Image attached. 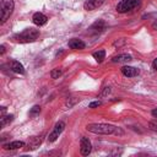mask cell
<instances>
[{"label":"cell","mask_w":157,"mask_h":157,"mask_svg":"<svg viewBox=\"0 0 157 157\" xmlns=\"http://www.w3.org/2000/svg\"><path fill=\"white\" fill-rule=\"evenodd\" d=\"M86 129L93 134L99 135H123V130L112 125V124H103V123H93L88 124Z\"/></svg>","instance_id":"cell-1"},{"label":"cell","mask_w":157,"mask_h":157,"mask_svg":"<svg viewBox=\"0 0 157 157\" xmlns=\"http://www.w3.org/2000/svg\"><path fill=\"white\" fill-rule=\"evenodd\" d=\"M39 37V31L34 28H27L22 31L21 33H17L13 36V40L20 42V43H31L34 42Z\"/></svg>","instance_id":"cell-2"},{"label":"cell","mask_w":157,"mask_h":157,"mask_svg":"<svg viewBox=\"0 0 157 157\" xmlns=\"http://www.w3.org/2000/svg\"><path fill=\"white\" fill-rule=\"evenodd\" d=\"M137 6H140V1L139 0H121L117 5V11L120 12V13H125L128 11L134 10Z\"/></svg>","instance_id":"cell-3"},{"label":"cell","mask_w":157,"mask_h":157,"mask_svg":"<svg viewBox=\"0 0 157 157\" xmlns=\"http://www.w3.org/2000/svg\"><path fill=\"white\" fill-rule=\"evenodd\" d=\"M13 1L12 0H2L1 1V23H5L6 20L10 17V15L12 13V10H13Z\"/></svg>","instance_id":"cell-4"},{"label":"cell","mask_w":157,"mask_h":157,"mask_svg":"<svg viewBox=\"0 0 157 157\" xmlns=\"http://www.w3.org/2000/svg\"><path fill=\"white\" fill-rule=\"evenodd\" d=\"M64 128H65V123H64V121H58V123L55 124L53 131L49 134V136H48V141H49V142H54V141L59 137V135L63 132Z\"/></svg>","instance_id":"cell-5"},{"label":"cell","mask_w":157,"mask_h":157,"mask_svg":"<svg viewBox=\"0 0 157 157\" xmlns=\"http://www.w3.org/2000/svg\"><path fill=\"white\" fill-rule=\"evenodd\" d=\"M91 150H92V146H91V142L87 137L82 136L81 137V141H80V152L82 156H88L91 153Z\"/></svg>","instance_id":"cell-6"},{"label":"cell","mask_w":157,"mask_h":157,"mask_svg":"<svg viewBox=\"0 0 157 157\" xmlns=\"http://www.w3.org/2000/svg\"><path fill=\"white\" fill-rule=\"evenodd\" d=\"M103 2H104V0H86L83 4V7L87 11H92V10H96L99 6H102Z\"/></svg>","instance_id":"cell-7"},{"label":"cell","mask_w":157,"mask_h":157,"mask_svg":"<svg viewBox=\"0 0 157 157\" xmlns=\"http://www.w3.org/2000/svg\"><path fill=\"white\" fill-rule=\"evenodd\" d=\"M32 20H33V23H34L36 26H43V25L47 23L48 17H47L45 15H43L42 12H36V13L33 15Z\"/></svg>","instance_id":"cell-8"},{"label":"cell","mask_w":157,"mask_h":157,"mask_svg":"<svg viewBox=\"0 0 157 157\" xmlns=\"http://www.w3.org/2000/svg\"><path fill=\"white\" fill-rule=\"evenodd\" d=\"M69 47H70L71 49H74V50H81V49H83V48L86 47V44H85V42L81 40V39L72 38V39L69 40Z\"/></svg>","instance_id":"cell-9"},{"label":"cell","mask_w":157,"mask_h":157,"mask_svg":"<svg viewBox=\"0 0 157 157\" xmlns=\"http://www.w3.org/2000/svg\"><path fill=\"white\" fill-rule=\"evenodd\" d=\"M121 72L126 77H134V76H136L139 74V70L132 67V66H123L121 67Z\"/></svg>","instance_id":"cell-10"},{"label":"cell","mask_w":157,"mask_h":157,"mask_svg":"<svg viewBox=\"0 0 157 157\" xmlns=\"http://www.w3.org/2000/svg\"><path fill=\"white\" fill-rule=\"evenodd\" d=\"M25 146H26V142H23V141H12V142L5 144L2 147L5 150H17V148H22Z\"/></svg>","instance_id":"cell-11"},{"label":"cell","mask_w":157,"mask_h":157,"mask_svg":"<svg viewBox=\"0 0 157 157\" xmlns=\"http://www.w3.org/2000/svg\"><path fill=\"white\" fill-rule=\"evenodd\" d=\"M42 136H33V137H31V140H29V142H28V145H27V150H34V148H37L40 144H42Z\"/></svg>","instance_id":"cell-12"},{"label":"cell","mask_w":157,"mask_h":157,"mask_svg":"<svg viewBox=\"0 0 157 157\" xmlns=\"http://www.w3.org/2000/svg\"><path fill=\"white\" fill-rule=\"evenodd\" d=\"M10 69L16 74H25V69H23L22 64L20 61H17V60H12L10 63Z\"/></svg>","instance_id":"cell-13"},{"label":"cell","mask_w":157,"mask_h":157,"mask_svg":"<svg viewBox=\"0 0 157 157\" xmlns=\"http://www.w3.org/2000/svg\"><path fill=\"white\" fill-rule=\"evenodd\" d=\"M104 27H105V23H104V21H102V20H98L97 22H94L92 26H91V32L92 33H99V32H102L103 29H104Z\"/></svg>","instance_id":"cell-14"},{"label":"cell","mask_w":157,"mask_h":157,"mask_svg":"<svg viewBox=\"0 0 157 157\" xmlns=\"http://www.w3.org/2000/svg\"><path fill=\"white\" fill-rule=\"evenodd\" d=\"M132 58H131V55H129V54H120V55H117V56H114L113 59H112V61L113 63H128V61H130Z\"/></svg>","instance_id":"cell-15"},{"label":"cell","mask_w":157,"mask_h":157,"mask_svg":"<svg viewBox=\"0 0 157 157\" xmlns=\"http://www.w3.org/2000/svg\"><path fill=\"white\" fill-rule=\"evenodd\" d=\"M93 58L96 59V61H97V63H102V61H103V59L105 58V50L99 49V50L94 52V53H93Z\"/></svg>","instance_id":"cell-16"},{"label":"cell","mask_w":157,"mask_h":157,"mask_svg":"<svg viewBox=\"0 0 157 157\" xmlns=\"http://www.w3.org/2000/svg\"><path fill=\"white\" fill-rule=\"evenodd\" d=\"M12 120H13V115H12V114H10V115H6V117L4 115V117H1V123H0V124H1V126H5L6 124L11 123Z\"/></svg>","instance_id":"cell-17"},{"label":"cell","mask_w":157,"mask_h":157,"mask_svg":"<svg viewBox=\"0 0 157 157\" xmlns=\"http://www.w3.org/2000/svg\"><path fill=\"white\" fill-rule=\"evenodd\" d=\"M60 75H61V69H59V67L54 69V70L50 72V76H52L53 78H58Z\"/></svg>","instance_id":"cell-18"},{"label":"cell","mask_w":157,"mask_h":157,"mask_svg":"<svg viewBox=\"0 0 157 157\" xmlns=\"http://www.w3.org/2000/svg\"><path fill=\"white\" fill-rule=\"evenodd\" d=\"M39 112H40V107H39V105H34V107L29 110V115H31V117H34V115H37Z\"/></svg>","instance_id":"cell-19"},{"label":"cell","mask_w":157,"mask_h":157,"mask_svg":"<svg viewBox=\"0 0 157 157\" xmlns=\"http://www.w3.org/2000/svg\"><path fill=\"white\" fill-rule=\"evenodd\" d=\"M98 105H101V102L99 101H96V102H92V103H90V108H96V107H98Z\"/></svg>","instance_id":"cell-20"},{"label":"cell","mask_w":157,"mask_h":157,"mask_svg":"<svg viewBox=\"0 0 157 157\" xmlns=\"http://www.w3.org/2000/svg\"><path fill=\"white\" fill-rule=\"evenodd\" d=\"M150 128H151L152 130L157 131V123H153V121H151V123H150Z\"/></svg>","instance_id":"cell-21"},{"label":"cell","mask_w":157,"mask_h":157,"mask_svg":"<svg viewBox=\"0 0 157 157\" xmlns=\"http://www.w3.org/2000/svg\"><path fill=\"white\" fill-rule=\"evenodd\" d=\"M151 114H152V117H153V118H156V119H157V108H155V109H152V112H151Z\"/></svg>","instance_id":"cell-22"},{"label":"cell","mask_w":157,"mask_h":157,"mask_svg":"<svg viewBox=\"0 0 157 157\" xmlns=\"http://www.w3.org/2000/svg\"><path fill=\"white\" fill-rule=\"evenodd\" d=\"M152 66H153V69H155V70H157V58L153 60V63H152Z\"/></svg>","instance_id":"cell-23"},{"label":"cell","mask_w":157,"mask_h":157,"mask_svg":"<svg viewBox=\"0 0 157 157\" xmlns=\"http://www.w3.org/2000/svg\"><path fill=\"white\" fill-rule=\"evenodd\" d=\"M4 53H5V47H4V45H1V47H0V54L2 55Z\"/></svg>","instance_id":"cell-24"},{"label":"cell","mask_w":157,"mask_h":157,"mask_svg":"<svg viewBox=\"0 0 157 157\" xmlns=\"http://www.w3.org/2000/svg\"><path fill=\"white\" fill-rule=\"evenodd\" d=\"M152 28H153V29H157V21H155V22L152 23Z\"/></svg>","instance_id":"cell-25"}]
</instances>
